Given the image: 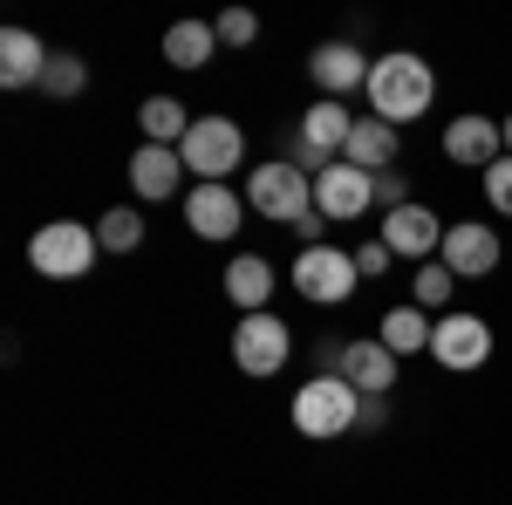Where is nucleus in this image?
<instances>
[{"instance_id":"nucleus-1","label":"nucleus","mask_w":512,"mask_h":505,"mask_svg":"<svg viewBox=\"0 0 512 505\" xmlns=\"http://www.w3.org/2000/svg\"><path fill=\"white\" fill-rule=\"evenodd\" d=\"M431 103H437V76H431L424 55H410V48L376 55V69H369V117H383V123L403 130L410 117H424Z\"/></svg>"},{"instance_id":"nucleus-2","label":"nucleus","mask_w":512,"mask_h":505,"mask_svg":"<svg viewBox=\"0 0 512 505\" xmlns=\"http://www.w3.org/2000/svg\"><path fill=\"white\" fill-rule=\"evenodd\" d=\"M246 212H260V219H274V226H308L315 219V178L294 164V157H274V164H253V178H246Z\"/></svg>"},{"instance_id":"nucleus-3","label":"nucleus","mask_w":512,"mask_h":505,"mask_svg":"<svg viewBox=\"0 0 512 505\" xmlns=\"http://www.w3.org/2000/svg\"><path fill=\"white\" fill-rule=\"evenodd\" d=\"M362 424V389L349 383V376H308V383L294 389V430L301 437H315V444H328V437H349V430Z\"/></svg>"},{"instance_id":"nucleus-4","label":"nucleus","mask_w":512,"mask_h":505,"mask_svg":"<svg viewBox=\"0 0 512 505\" xmlns=\"http://www.w3.org/2000/svg\"><path fill=\"white\" fill-rule=\"evenodd\" d=\"M96 253H103V239H96V226H82V219H48L28 239V267L41 280H82V273L96 267Z\"/></svg>"},{"instance_id":"nucleus-5","label":"nucleus","mask_w":512,"mask_h":505,"mask_svg":"<svg viewBox=\"0 0 512 505\" xmlns=\"http://www.w3.org/2000/svg\"><path fill=\"white\" fill-rule=\"evenodd\" d=\"M178 157H185V171H192L198 185H226L239 164H246V137H239L233 117H198L192 130H185Z\"/></svg>"},{"instance_id":"nucleus-6","label":"nucleus","mask_w":512,"mask_h":505,"mask_svg":"<svg viewBox=\"0 0 512 505\" xmlns=\"http://www.w3.org/2000/svg\"><path fill=\"white\" fill-rule=\"evenodd\" d=\"M355 253L342 246H301V260H294V294L301 301H315V308H342L355 294Z\"/></svg>"},{"instance_id":"nucleus-7","label":"nucleus","mask_w":512,"mask_h":505,"mask_svg":"<svg viewBox=\"0 0 512 505\" xmlns=\"http://www.w3.org/2000/svg\"><path fill=\"white\" fill-rule=\"evenodd\" d=\"M287 355H294V335H287V321H280V314H239L233 362L246 369V376H280V369H287Z\"/></svg>"},{"instance_id":"nucleus-8","label":"nucleus","mask_w":512,"mask_h":505,"mask_svg":"<svg viewBox=\"0 0 512 505\" xmlns=\"http://www.w3.org/2000/svg\"><path fill=\"white\" fill-rule=\"evenodd\" d=\"M431 355H437V369H451V376L485 369V362H492V328H485L478 314H437Z\"/></svg>"},{"instance_id":"nucleus-9","label":"nucleus","mask_w":512,"mask_h":505,"mask_svg":"<svg viewBox=\"0 0 512 505\" xmlns=\"http://www.w3.org/2000/svg\"><path fill=\"white\" fill-rule=\"evenodd\" d=\"M499 233L492 226H478V219H458V226H444V246H437V260L458 273V280H485V273H499Z\"/></svg>"},{"instance_id":"nucleus-10","label":"nucleus","mask_w":512,"mask_h":505,"mask_svg":"<svg viewBox=\"0 0 512 505\" xmlns=\"http://www.w3.org/2000/svg\"><path fill=\"white\" fill-rule=\"evenodd\" d=\"M376 205V178L355 164H321L315 171V212L321 219H362Z\"/></svg>"},{"instance_id":"nucleus-11","label":"nucleus","mask_w":512,"mask_h":505,"mask_svg":"<svg viewBox=\"0 0 512 505\" xmlns=\"http://www.w3.org/2000/svg\"><path fill=\"white\" fill-rule=\"evenodd\" d=\"M444 157H451V164H472L478 178H485V171L506 157V130L492 117H478V110H465V117L444 123Z\"/></svg>"},{"instance_id":"nucleus-12","label":"nucleus","mask_w":512,"mask_h":505,"mask_svg":"<svg viewBox=\"0 0 512 505\" xmlns=\"http://www.w3.org/2000/svg\"><path fill=\"white\" fill-rule=\"evenodd\" d=\"M349 130H355V110H342V103H328V96H321L315 110L301 117V151H294V164L308 171V164L342 157V151H349Z\"/></svg>"},{"instance_id":"nucleus-13","label":"nucleus","mask_w":512,"mask_h":505,"mask_svg":"<svg viewBox=\"0 0 512 505\" xmlns=\"http://www.w3.org/2000/svg\"><path fill=\"white\" fill-rule=\"evenodd\" d=\"M369 55L362 48H349V41H321L315 55H308V76H315V89L328 96V103H342L349 89H369Z\"/></svg>"},{"instance_id":"nucleus-14","label":"nucleus","mask_w":512,"mask_h":505,"mask_svg":"<svg viewBox=\"0 0 512 505\" xmlns=\"http://www.w3.org/2000/svg\"><path fill=\"white\" fill-rule=\"evenodd\" d=\"M239 219H246V192H233V185H192L185 192V226L198 239H233Z\"/></svg>"},{"instance_id":"nucleus-15","label":"nucleus","mask_w":512,"mask_h":505,"mask_svg":"<svg viewBox=\"0 0 512 505\" xmlns=\"http://www.w3.org/2000/svg\"><path fill=\"white\" fill-rule=\"evenodd\" d=\"M383 246H390L396 260H417V267H424L437 246H444V226H437L431 205H417V198H410V205H396L390 219H383Z\"/></svg>"},{"instance_id":"nucleus-16","label":"nucleus","mask_w":512,"mask_h":505,"mask_svg":"<svg viewBox=\"0 0 512 505\" xmlns=\"http://www.w3.org/2000/svg\"><path fill=\"white\" fill-rule=\"evenodd\" d=\"M335 376H349L362 396H390V383H396V355L369 335V342H342L335 349Z\"/></svg>"},{"instance_id":"nucleus-17","label":"nucleus","mask_w":512,"mask_h":505,"mask_svg":"<svg viewBox=\"0 0 512 505\" xmlns=\"http://www.w3.org/2000/svg\"><path fill=\"white\" fill-rule=\"evenodd\" d=\"M48 55H55V48H41V35L0 28V89H35V82L48 76Z\"/></svg>"},{"instance_id":"nucleus-18","label":"nucleus","mask_w":512,"mask_h":505,"mask_svg":"<svg viewBox=\"0 0 512 505\" xmlns=\"http://www.w3.org/2000/svg\"><path fill=\"white\" fill-rule=\"evenodd\" d=\"M178 185H185V157L171 151V144H144V151L130 157V192L137 198L158 205V198H171Z\"/></svg>"},{"instance_id":"nucleus-19","label":"nucleus","mask_w":512,"mask_h":505,"mask_svg":"<svg viewBox=\"0 0 512 505\" xmlns=\"http://www.w3.org/2000/svg\"><path fill=\"white\" fill-rule=\"evenodd\" d=\"M342 164L369 171V178H376V171H396V123H383V117H355Z\"/></svg>"},{"instance_id":"nucleus-20","label":"nucleus","mask_w":512,"mask_h":505,"mask_svg":"<svg viewBox=\"0 0 512 505\" xmlns=\"http://www.w3.org/2000/svg\"><path fill=\"white\" fill-rule=\"evenodd\" d=\"M274 280L280 273L260 260V253H239L233 267H226V294H233L239 314H267V301H274Z\"/></svg>"},{"instance_id":"nucleus-21","label":"nucleus","mask_w":512,"mask_h":505,"mask_svg":"<svg viewBox=\"0 0 512 505\" xmlns=\"http://www.w3.org/2000/svg\"><path fill=\"white\" fill-rule=\"evenodd\" d=\"M219 55V28L212 21H171L164 28V62L171 69H205Z\"/></svg>"},{"instance_id":"nucleus-22","label":"nucleus","mask_w":512,"mask_h":505,"mask_svg":"<svg viewBox=\"0 0 512 505\" xmlns=\"http://www.w3.org/2000/svg\"><path fill=\"white\" fill-rule=\"evenodd\" d=\"M192 123L198 117L178 103V96H144V103H137V130H144V144H171V151H178Z\"/></svg>"},{"instance_id":"nucleus-23","label":"nucleus","mask_w":512,"mask_h":505,"mask_svg":"<svg viewBox=\"0 0 512 505\" xmlns=\"http://www.w3.org/2000/svg\"><path fill=\"white\" fill-rule=\"evenodd\" d=\"M431 335H437V321L417 308V301H410V308H390V314H383V328H376V342H383L390 355H417V349H431Z\"/></svg>"},{"instance_id":"nucleus-24","label":"nucleus","mask_w":512,"mask_h":505,"mask_svg":"<svg viewBox=\"0 0 512 505\" xmlns=\"http://www.w3.org/2000/svg\"><path fill=\"white\" fill-rule=\"evenodd\" d=\"M96 239H103V253H137L144 246V212L137 205H110L96 219Z\"/></svg>"},{"instance_id":"nucleus-25","label":"nucleus","mask_w":512,"mask_h":505,"mask_svg":"<svg viewBox=\"0 0 512 505\" xmlns=\"http://www.w3.org/2000/svg\"><path fill=\"white\" fill-rule=\"evenodd\" d=\"M410 287H417V308H424V314H444V308H451V294H458V273L444 267V260H424V267L410 273Z\"/></svg>"},{"instance_id":"nucleus-26","label":"nucleus","mask_w":512,"mask_h":505,"mask_svg":"<svg viewBox=\"0 0 512 505\" xmlns=\"http://www.w3.org/2000/svg\"><path fill=\"white\" fill-rule=\"evenodd\" d=\"M82 82H89V69H82V55H48V76H41V96H82Z\"/></svg>"},{"instance_id":"nucleus-27","label":"nucleus","mask_w":512,"mask_h":505,"mask_svg":"<svg viewBox=\"0 0 512 505\" xmlns=\"http://www.w3.org/2000/svg\"><path fill=\"white\" fill-rule=\"evenodd\" d=\"M212 28H219V41H226V48H253V41H260V21H253L246 7H226Z\"/></svg>"},{"instance_id":"nucleus-28","label":"nucleus","mask_w":512,"mask_h":505,"mask_svg":"<svg viewBox=\"0 0 512 505\" xmlns=\"http://www.w3.org/2000/svg\"><path fill=\"white\" fill-rule=\"evenodd\" d=\"M478 185H485V205H492L499 219H512V157H499V164H492Z\"/></svg>"},{"instance_id":"nucleus-29","label":"nucleus","mask_w":512,"mask_h":505,"mask_svg":"<svg viewBox=\"0 0 512 505\" xmlns=\"http://www.w3.org/2000/svg\"><path fill=\"white\" fill-rule=\"evenodd\" d=\"M396 253L390 246H383V239H369V246H355V273H362V280H383V267H390Z\"/></svg>"},{"instance_id":"nucleus-30","label":"nucleus","mask_w":512,"mask_h":505,"mask_svg":"<svg viewBox=\"0 0 512 505\" xmlns=\"http://www.w3.org/2000/svg\"><path fill=\"white\" fill-rule=\"evenodd\" d=\"M376 205H383V212L410 205V198H403V171H376Z\"/></svg>"},{"instance_id":"nucleus-31","label":"nucleus","mask_w":512,"mask_h":505,"mask_svg":"<svg viewBox=\"0 0 512 505\" xmlns=\"http://www.w3.org/2000/svg\"><path fill=\"white\" fill-rule=\"evenodd\" d=\"M499 130H506V157H512V117H506V123H499Z\"/></svg>"}]
</instances>
